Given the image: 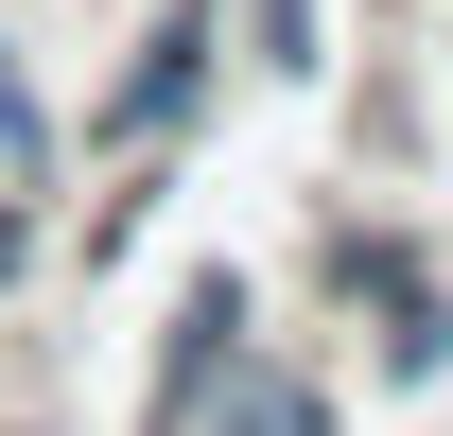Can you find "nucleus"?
Returning <instances> with one entry per match:
<instances>
[{"mask_svg": "<svg viewBox=\"0 0 453 436\" xmlns=\"http://www.w3.org/2000/svg\"><path fill=\"white\" fill-rule=\"evenodd\" d=\"M332 279L384 315V367H401V384H436V367H453V297L418 279V245H401V227H349V245H332Z\"/></svg>", "mask_w": 453, "mask_h": 436, "instance_id": "1", "label": "nucleus"}, {"mask_svg": "<svg viewBox=\"0 0 453 436\" xmlns=\"http://www.w3.org/2000/svg\"><path fill=\"white\" fill-rule=\"evenodd\" d=\"M192 88H210V0H174L157 35H140V70L105 88V140H157V122L192 105Z\"/></svg>", "mask_w": 453, "mask_h": 436, "instance_id": "2", "label": "nucleus"}, {"mask_svg": "<svg viewBox=\"0 0 453 436\" xmlns=\"http://www.w3.org/2000/svg\"><path fill=\"white\" fill-rule=\"evenodd\" d=\"M192 419H210V436H332V419H314V384H280V367H244V349H226V367L192 384Z\"/></svg>", "mask_w": 453, "mask_h": 436, "instance_id": "3", "label": "nucleus"}, {"mask_svg": "<svg viewBox=\"0 0 453 436\" xmlns=\"http://www.w3.org/2000/svg\"><path fill=\"white\" fill-rule=\"evenodd\" d=\"M53 158V122H35V88H18V70H0V175H35Z\"/></svg>", "mask_w": 453, "mask_h": 436, "instance_id": "4", "label": "nucleus"}]
</instances>
